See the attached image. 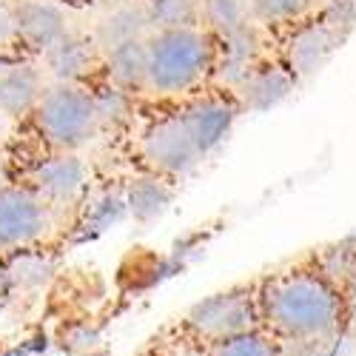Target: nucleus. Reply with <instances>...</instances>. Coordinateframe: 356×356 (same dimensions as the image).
<instances>
[{
	"instance_id": "8",
	"label": "nucleus",
	"mask_w": 356,
	"mask_h": 356,
	"mask_svg": "<svg viewBox=\"0 0 356 356\" xmlns=\"http://www.w3.org/2000/svg\"><path fill=\"white\" fill-rule=\"evenodd\" d=\"M240 111H243V106L236 97L209 95V97H200V100L188 103L183 111H177V114H180V120L186 123L194 143L200 145V152L209 157L211 152H217V148L225 143V137L231 134Z\"/></svg>"
},
{
	"instance_id": "29",
	"label": "nucleus",
	"mask_w": 356,
	"mask_h": 356,
	"mask_svg": "<svg viewBox=\"0 0 356 356\" xmlns=\"http://www.w3.org/2000/svg\"><path fill=\"white\" fill-rule=\"evenodd\" d=\"M180 356H205V353H197V350H188V353H180Z\"/></svg>"
},
{
	"instance_id": "26",
	"label": "nucleus",
	"mask_w": 356,
	"mask_h": 356,
	"mask_svg": "<svg viewBox=\"0 0 356 356\" xmlns=\"http://www.w3.org/2000/svg\"><path fill=\"white\" fill-rule=\"evenodd\" d=\"M15 291V282H12V274L6 268V262H0V308L9 302V296Z\"/></svg>"
},
{
	"instance_id": "28",
	"label": "nucleus",
	"mask_w": 356,
	"mask_h": 356,
	"mask_svg": "<svg viewBox=\"0 0 356 356\" xmlns=\"http://www.w3.org/2000/svg\"><path fill=\"white\" fill-rule=\"evenodd\" d=\"M9 66H12V63H9V60H6V57H0V74H3V72H6V69H9Z\"/></svg>"
},
{
	"instance_id": "7",
	"label": "nucleus",
	"mask_w": 356,
	"mask_h": 356,
	"mask_svg": "<svg viewBox=\"0 0 356 356\" xmlns=\"http://www.w3.org/2000/svg\"><path fill=\"white\" fill-rule=\"evenodd\" d=\"M143 160L154 174L186 177L205 160V154L188 134L180 114H171L143 134Z\"/></svg>"
},
{
	"instance_id": "17",
	"label": "nucleus",
	"mask_w": 356,
	"mask_h": 356,
	"mask_svg": "<svg viewBox=\"0 0 356 356\" xmlns=\"http://www.w3.org/2000/svg\"><path fill=\"white\" fill-rule=\"evenodd\" d=\"M106 72L108 80L129 92H140L148 86V38L129 40L106 51Z\"/></svg>"
},
{
	"instance_id": "23",
	"label": "nucleus",
	"mask_w": 356,
	"mask_h": 356,
	"mask_svg": "<svg viewBox=\"0 0 356 356\" xmlns=\"http://www.w3.org/2000/svg\"><path fill=\"white\" fill-rule=\"evenodd\" d=\"M123 217H129V209H126V197L123 194H111L106 191L103 197H97V202L88 209V217H86V231L88 234H103L108 231L111 225H117Z\"/></svg>"
},
{
	"instance_id": "30",
	"label": "nucleus",
	"mask_w": 356,
	"mask_h": 356,
	"mask_svg": "<svg viewBox=\"0 0 356 356\" xmlns=\"http://www.w3.org/2000/svg\"><path fill=\"white\" fill-rule=\"evenodd\" d=\"M0 174H3V152H0Z\"/></svg>"
},
{
	"instance_id": "4",
	"label": "nucleus",
	"mask_w": 356,
	"mask_h": 356,
	"mask_svg": "<svg viewBox=\"0 0 356 356\" xmlns=\"http://www.w3.org/2000/svg\"><path fill=\"white\" fill-rule=\"evenodd\" d=\"M259 316H262L259 296H254L251 288H231L197 302L186 314V328L194 337L217 345L236 334L257 331Z\"/></svg>"
},
{
	"instance_id": "9",
	"label": "nucleus",
	"mask_w": 356,
	"mask_h": 356,
	"mask_svg": "<svg viewBox=\"0 0 356 356\" xmlns=\"http://www.w3.org/2000/svg\"><path fill=\"white\" fill-rule=\"evenodd\" d=\"M217 54H214V69L211 77L225 92H240L243 83L251 77V72L262 63V38L254 23L236 29V32L217 38Z\"/></svg>"
},
{
	"instance_id": "6",
	"label": "nucleus",
	"mask_w": 356,
	"mask_h": 356,
	"mask_svg": "<svg viewBox=\"0 0 356 356\" xmlns=\"http://www.w3.org/2000/svg\"><path fill=\"white\" fill-rule=\"evenodd\" d=\"M345 38L348 35L339 32L322 12H314L311 17L293 23L291 35L285 40L282 60L296 74V80H311L319 69H325V63L345 43Z\"/></svg>"
},
{
	"instance_id": "24",
	"label": "nucleus",
	"mask_w": 356,
	"mask_h": 356,
	"mask_svg": "<svg viewBox=\"0 0 356 356\" xmlns=\"http://www.w3.org/2000/svg\"><path fill=\"white\" fill-rule=\"evenodd\" d=\"M214 356H277V350L268 342V337H262L259 331H245L217 342Z\"/></svg>"
},
{
	"instance_id": "31",
	"label": "nucleus",
	"mask_w": 356,
	"mask_h": 356,
	"mask_svg": "<svg viewBox=\"0 0 356 356\" xmlns=\"http://www.w3.org/2000/svg\"><path fill=\"white\" fill-rule=\"evenodd\" d=\"M0 251H3V248H0Z\"/></svg>"
},
{
	"instance_id": "14",
	"label": "nucleus",
	"mask_w": 356,
	"mask_h": 356,
	"mask_svg": "<svg viewBox=\"0 0 356 356\" xmlns=\"http://www.w3.org/2000/svg\"><path fill=\"white\" fill-rule=\"evenodd\" d=\"M43 54H46V69L57 83H80L86 74L95 72L97 43L69 32L63 40H57Z\"/></svg>"
},
{
	"instance_id": "3",
	"label": "nucleus",
	"mask_w": 356,
	"mask_h": 356,
	"mask_svg": "<svg viewBox=\"0 0 356 356\" xmlns=\"http://www.w3.org/2000/svg\"><path fill=\"white\" fill-rule=\"evenodd\" d=\"M35 120L46 143L57 152H77L103 126L95 106V92L77 83L49 86L35 108Z\"/></svg>"
},
{
	"instance_id": "20",
	"label": "nucleus",
	"mask_w": 356,
	"mask_h": 356,
	"mask_svg": "<svg viewBox=\"0 0 356 356\" xmlns=\"http://www.w3.org/2000/svg\"><path fill=\"white\" fill-rule=\"evenodd\" d=\"M248 12L262 26H293L314 15V0H248Z\"/></svg>"
},
{
	"instance_id": "15",
	"label": "nucleus",
	"mask_w": 356,
	"mask_h": 356,
	"mask_svg": "<svg viewBox=\"0 0 356 356\" xmlns=\"http://www.w3.org/2000/svg\"><path fill=\"white\" fill-rule=\"evenodd\" d=\"M152 32V20L145 12V0H126V3L114 6L106 12V17L95 29V43L108 51L114 46H123L129 40H143Z\"/></svg>"
},
{
	"instance_id": "25",
	"label": "nucleus",
	"mask_w": 356,
	"mask_h": 356,
	"mask_svg": "<svg viewBox=\"0 0 356 356\" xmlns=\"http://www.w3.org/2000/svg\"><path fill=\"white\" fill-rule=\"evenodd\" d=\"M12 38H17V29H15V15L12 9H0V46L9 43Z\"/></svg>"
},
{
	"instance_id": "19",
	"label": "nucleus",
	"mask_w": 356,
	"mask_h": 356,
	"mask_svg": "<svg viewBox=\"0 0 356 356\" xmlns=\"http://www.w3.org/2000/svg\"><path fill=\"white\" fill-rule=\"evenodd\" d=\"M6 268L12 274V282L15 288H23V291H38L43 288L51 274H54V262L49 254L43 251H15V257L6 262Z\"/></svg>"
},
{
	"instance_id": "12",
	"label": "nucleus",
	"mask_w": 356,
	"mask_h": 356,
	"mask_svg": "<svg viewBox=\"0 0 356 356\" xmlns=\"http://www.w3.org/2000/svg\"><path fill=\"white\" fill-rule=\"evenodd\" d=\"M17 38L26 40L32 49H51L57 40L69 35V20L63 9L51 0H20L12 9Z\"/></svg>"
},
{
	"instance_id": "13",
	"label": "nucleus",
	"mask_w": 356,
	"mask_h": 356,
	"mask_svg": "<svg viewBox=\"0 0 356 356\" xmlns=\"http://www.w3.org/2000/svg\"><path fill=\"white\" fill-rule=\"evenodd\" d=\"M43 83L40 72L29 63H12L3 74H0V114L12 117H26L32 114L43 97Z\"/></svg>"
},
{
	"instance_id": "16",
	"label": "nucleus",
	"mask_w": 356,
	"mask_h": 356,
	"mask_svg": "<svg viewBox=\"0 0 356 356\" xmlns=\"http://www.w3.org/2000/svg\"><path fill=\"white\" fill-rule=\"evenodd\" d=\"M123 197H126L129 217L134 222H154L174 202V188L168 186V180L163 174L152 171V174H143V177L129 180V186L123 188Z\"/></svg>"
},
{
	"instance_id": "27",
	"label": "nucleus",
	"mask_w": 356,
	"mask_h": 356,
	"mask_svg": "<svg viewBox=\"0 0 356 356\" xmlns=\"http://www.w3.org/2000/svg\"><path fill=\"white\" fill-rule=\"evenodd\" d=\"M95 3H100V6H106V9H114V6L126 3V0H95Z\"/></svg>"
},
{
	"instance_id": "11",
	"label": "nucleus",
	"mask_w": 356,
	"mask_h": 356,
	"mask_svg": "<svg viewBox=\"0 0 356 356\" xmlns=\"http://www.w3.org/2000/svg\"><path fill=\"white\" fill-rule=\"evenodd\" d=\"M296 83H300V80H296V74L288 69L285 60H280V63H259L234 97L240 100V106L245 111L262 114V111H271V108L282 106L296 92Z\"/></svg>"
},
{
	"instance_id": "2",
	"label": "nucleus",
	"mask_w": 356,
	"mask_h": 356,
	"mask_svg": "<svg viewBox=\"0 0 356 356\" xmlns=\"http://www.w3.org/2000/svg\"><path fill=\"white\" fill-rule=\"evenodd\" d=\"M211 32L197 26L168 29L148 38V92L160 97L186 95L214 69Z\"/></svg>"
},
{
	"instance_id": "1",
	"label": "nucleus",
	"mask_w": 356,
	"mask_h": 356,
	"mask_svg": "<svg viewBox=\"0 0 356 356\" xmlns=\"http://www.w3.org/2000/svg\"><path fill=\"white\" fill-rule=\"evenodd\" d=\"M265 322L288 339H325L337 331L342 300L316 271H291L268 280L259 291Z\"/></svg>"
},
{
	"instance_id": "18",
	"label": "nucleus",
	"mask_w": 356,
	"mask_h": 356,
	"mask_svg": "<svg viewBox=\"0 0 356 356\" xmlns=\"http://www.w3.org/2000/svg\"><path fill=\"white\" fill-rule=\"evenodd\" d=\"M200 20L205 23V32H211L214 38H225L248 26V0H200Z\"/></svg>"
},
{
	"instance_id": "22",
	"label": "nucleus",
	"mask_w": 356,
	"mask_h": 356,
	"mask_svg": "<svg viewBox=\"0 0 356 356\" xmlns=\"http://www.w3.org/2000/svg\"><path fill=\"white\" fill-rule=\"evenodd\" d=\"M95 106L103 126H120L131 117V92L108 83L95 92Z\"/></svg>"
},
{
	"instance_id": "5",
	"label": "nucleus",
	"mask_w": 356,
	"mask_h": 356,
	"mask_svg": "<svg viewBox=\"0 0 356 356\" xmlns=\"http://www.w3.org/2000/svg\"><path fill=\"white\" fill-rule=\"evenodd\" d=\"M49 205L26 186H0V248L20 251L49 234Z\"/></svg>"
},
{
	"instance_id": "21",
	"label": "nucleus",
	"mask_w": 356,
	"mask_h": 356,
	"mask_svg": "<svg viewBox=\"0 0 356 356\" xmlns=\"http://www.w3.org/2000/svg\"><path fill=\"white\" fill-rule=\"evenodd\" d=\"M145 12L152 20V32L197 26L200 0H145Z\"/></svg>"
},
{
	"instance_id": "10",
	"label": "nucleus",
	"mask_w": 356,
	"mask_h": 356,
	"mask_svg": "<svg viewBox=\"0 0 356 356\" xmlns=\"http://www.w3.org/2000/svg\"><path fill=\"white\" fill-rule=\"evenodd\" d=\"M86 183H88V168L74 152L46 157L32 168V188L46 202L69 205L83 194Z\"/></svg>"
}]
</instances>
